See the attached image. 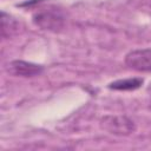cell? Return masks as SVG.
<instances>
[{
    "label": "cell",
    "instance_id": "cell-1",
    "mask_svg": "<svg viewBox=\"0 0 151 151\" xmlns=\"http://www.w3.org/2000/svg\"><path fill=\"white\" fill-rule=\"evenodd\" d=\"M65 21L66 18L64 12L55 6H50L33 14V22L47 31H60L65 26Z\"/></svg>",
    "mask_w": 151,
    "mask_h": 151
},
{
    "label": "cell",
    "instance_id": "cell-2",
    "mask_svg": "<svg viewBox=\"0 0 151 151\" xmlns=\"http://www.w3.org/2000/svg\"><path fill=\"white\" fill-rule=\"evenodd\" d=\"M100 125L107 132L117 136H127L136 130L133 120L126 116H105L101 118Z\"/></svg>",
    "mask_w": 151,
    "mask_h": 151
},
{
    "label": "cell",
    "instance_id": "cell-3",
    "mask_svg": "<svg viewBox=\"0 0 151 151\" xmlns=\"http://www.w3.org/2000/svg\"><path fill=\"white\" fill-rule=\"evenodd\" d=\"M125 64L137 72H151V48H140L129 52L125 57Z\"/></svg>",
    "mask_w": 151,
    "mask_h": 151
},
{
    "label": "cell",
    "instance_id": "cell-4",
    "mask_svg": "<svg viewBox=\"0 0 151 151\" xmlns=\"http://www.w3.org/2000/svg\"><path fill=\"white\" fill-rule=\"evenodd\" d=\"M7 71L17 77H35L44 71V67L25 60H13L8 64Z\"/></svg>",
    "mask_w": 151,
    "mask_h": 151
},
{
    "label": "cell",
    "instance_id": "cell-5",
    "mask_svg": "<svg viewBox=\"0 0 151 151\" xmlns=\"http://www.w3.org/2000/svg\"><path fill=\"white\" fill-rule=\"evenodd\" d=\"M143 79L142 78H127V79H119L116 81H112L107 85L110 90H116V91H133L139 88L143 85Z\"/></svg>",
    "mask_w": 151,
    "mask_h": 151
},
{
    "label": "cell",
    "instance_id": "cell-6",
    "mask_svg": "<svg viewBox=\"0 0 151 151\" xmlns=\"http://www.w3.org/2000/svg\"><path fill=\"white\" fill-rule=\"evenodd\" d=\"M18 26L19 25L15 19H13L9 14L5 12H1V35L2 38H7L12 33H14Z\"/></svg>",
    "mask_w": 151,
    "mask_h": 151
}]
</instances>
